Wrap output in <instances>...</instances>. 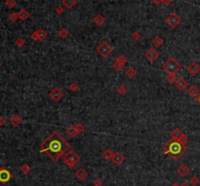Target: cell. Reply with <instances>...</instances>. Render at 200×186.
<instances>
[{
  "mask_svg": "<svg viewBox=\"0 0 200 186\" xmlns=\"http://www.w3.org/2000/svg\"><path fill=\"white\" fill-rule=\"evenodd\" d=\"M39 148L41 153L47 154L51 160L58 162L59 159L70 150V144L57 131H54L40 144Z\"/></svg>",
  "mask_w": 200,
  "mask_h": 186,
  "instance_id": "6da1fadb",
  "label": "cell"
},
{
  "mask_svg": "<svg viewBox=\"0 0 200 186\" xmlns=\"http://www.w3.org/2000/svg\"><path fill=\"white\" fill-rule=\"evenodd\" d=\"M162 150L165 154L170 155V157L173 161H177L181 158V156L183 153L186 152L188 150V146L183 145L179 140H169L167 143H165L162 147Z\"/></svg>",
  "mask_w": 200,
  "mask_h": 186,
  "instance_id": "7a4b0ae2",
  "label": "cell"
},
{
  "mask_svg": "<svg viewBox=\"0 0 200 186\" xmlns=\"http://www.w3.org/2000/svg\"><path fill=\"white\" fill-rule=\"evenodd\" d=\"M162 67H163V70L166 71L168 74H176L182 69V65L174 57H170L164 62Z\"/></svg>",
  "mask_w": 200,
  "mask_h": 186,
  "instance_id": "3957f363",
  "label": "cell"
},
{
  "mask_svg": "<svg viewBox=\"0 0 200 186\" xmlns=\"http://www.w3.org/2000/svg\"><path fill=\"white\" fill-rule=\"evenodd\" d=\"M81 158L74 150H68L65 155H63V162L68 168H73L76 166L77 163H79Z\"/></svg>",
  "mask_w": 200,
  "mask_h": 186,
  "instance_id": "277c9868",
  "label": "cell"
},
{
  "mask_svg": "<svg viewBox=\"0 0 200 186\" xmlns=\"http://www.w3.org/2000/svg\"><path fill=\"white\" fill-rule=\"evenodd\" d=\"M96 51H97V53L101 56V57L106 58H108V56L111 54V53H112L113 47L111 46L109 43H108L106 41H103L101 44L98 45Z\"/></svg>",
  "mask_w": 200,
  "mask_h": 186,
  "instance_id": "5b68a950",
  "label": "cell"
},
{
  "mask_svg": "<svg viewBox=\"0 0 200 186\" xmlns=\"http://www.w3.org/2000/svg\"><path fill=\"white\" fill-rule=\"evenodd\" d=\"M182 23V18L179 16L177 13H171L166 19V23L171 28H176L177 26Z\"/></svg>",
  "mask_w": 200,
  "mask_h": 186,
  "instance_id": "8992f818",
  "label": "cell"
},
{
  "mask_svg": "<svg viewBox=\"0 0 200 186\" xmlns=\"http://www.w3.org/2000/svg\"><path fill=\"white\" fill-rule=\"evenodd\" d=\"M49 97L53 100V102H59L63 97V92L60 89V88L55 87L54 89L49 93Z\"/></svg>",
  "mask_w": 200,
  "mask_h": 186,
  "instance_id": "52a82bcc",
  "label": "cell"
},
{
  "mask_svg": "<svg viewBox=\"0 0 200 186\" xmlns=\"http://www.w3.org/2000/svg\"><path fill=\"white\" fill-rule=\"evenodd\" d=\"M12 178V174L9 170L5 168H0V182L2 184H6Z\"/></svg>",
  "mask_w": 200,
  "mask_h": 186,
  "instance_id": "ba28073f",
  "label": "cell"
},
{
  "mask_svg": "<svg viewBox=\"0 0 200 186\" xmlns=\"http://www.w3.org/2000/svg\"><path fill=\"white\" fill-rule=\"evenodd\" d=\"M145 55H146V58L151 62H153L154 60H156L157 58L160 57L159 52L157 51V50H155V48H149L148 51L146 52Z\"/></svg>",
  "mask_w": 200,
  "mask_h": 186,
  "instance_id": "9c48e42d",
  "label": "cell"
},
{
  "mask_svg": "<svg viewBox=\"0 0 200 186\" xmlns=\"http://www.w3.org/2000/svg\"><path fill=\"white\" fill-rule=\"evenodd\" d=\"M186 70L191 76H195L200 72V65L197 62H190L186 67Z\"/></svg>",
  "mask_w": 200,
  "mask_h": 186,
  "instance_id": "30bf717a",
  "label": "cell"
},
{
  "mask_svg": "<svg viewBox=\"0 0 200 186\" xmlns=\"http://www.w3.org/2000/svg\"><path fill=\"white\" fill-rule=\"evenodd\" d=\"M111 161H112L113 164L116 165V166H120V165H122L124 163L125 157H124V155L121 152H116V153H114V155H113L112 159H111Z\"/></svg>",
  "mask_w": 200,
  "mask_h": 186,
  "instance_id": "8fae6325",
  "label": "cell"
},
{
  "mask_svg": "<svg viewBox=\"0 0 200 186\" xmlns=\"http://www.w3.org/2000/svg\"><path fill=\"white\" fill-rule=\"evenodd\" d=\"M188 95L191 97V99H195V97H197L200 95L198 87L195 86V85H191V86L188 89Z\"/></svg>",
  "mask_w": 200,
  "mask_h": 186,
  "instance_id": "7c38bea8",
  "label": "cell"
},
{
  "mask_svg": "<svg viewBox=\"0 0 200 186\" xmlns=\"http://www.w3.org/2000/svg\"><path fill=\"white\" fill-rule=\"evenodd\" d=\"M177 172H178V174L181 175V176H186V175L190 172V169H189L186 164H182L177 169Z\"/></svg>",
  "mask_w": 200,
  "mask_h": 186,
  "instance_id": "4fadbf2b",
  "label": "cell"
},
{
  "mask_svg": "<svg viewBox=\"0 0 200 186\" xmlns=\"http://www.w3.org/2000/svg\"><path fill=\"white\" fill-rule=\"evenodd\" d=\"M186 86H188V82H186L183 78H178L175 82V87L177 88L179 91L185 90Z\"/></svg>",
  "mask_w": 200,
  "mask_h": 186,
  "instance_id": "5bb4252c",
  "label": "cell"
},
{
  "mask_svg": "<svg viewBox=\"0 0 200 186\" xmlns=\"http://www.w3.org/2000/svg\"><path fill=\"white\" fill-rule=\"evenodd\" d=\"M183 135V132H182V130L179 129V128H176L173 130V132L170 134V137H171V139H174V140H180V139Z\"/></svg>",
  "mask_w": 200,
  "mask_h": 186,
  "instance_id": "9a60e30c",
  "label": "cell"
},
{
  "mask_svg": "<svg viewBox=\"0 0 200 186\" xmlns=\"http://www.w3.org/2000/svg\"><path fill=\"white\" fill-rule=\"evenodd\" d=\"M10 123H11L14 127H18V126H20L21 123H22V118H21L19 114H13V115L10 117Z\"/></svg>",
  "mask_w": 200,
  "mask_h": 186,
  "instance_id": "2e32d148",
  "label": "cell"
},
{
  "mask_svg": "<svg viewBox=\"0 0 200 186\" xmlns=\"http://www.w3.org/2000/svg\"><path fill=\"white\" fill-rule=\"evenodd\" d=\"M75 176L78 180H84L88 176V172L83 168H80L75 172Z\"/></svg>",
  "mask_w": 200,
  "mask_h": 186,
  "instance_id": "e0dca14e",
  "label": "cell"
},
{
  "mask_svg": "<svg viewBox=\"0 0 200 186\" xmlns=\"http://www.w3.org/2000/svg\"><path fill=\"white\" fill-rule=\"evenodd\" d=\"M93 22H94V23H96V25L102 26L103 23H106V18L103 17V15L98 14V15H96L94 18H93Z\"/></svg>",
  "mask_w": 200,
  "mask_h": 186,
  "instance_id": "ac0fdd59",
  "label": "cell"
},
{
  "mask_svg": "<svg viewBox=\"0 0 200 186\" xmlns=\"http://www.w3.org/2000/svg\"><path fill=\"white\" fill-rule=\"evenodd\" d=\"M163 43H164L163 38L159 35H156L155 37H153V39L151 40V44H152V46L155 48L160 47L161 45H163Z\"/></svg>",
  "mask_w": 200,
  "mask_h": 186,
  "instance_id": "d6986e66",
  "label": "cell"
},
{
  "mask_svg": "<svg viewBox=\"0 0 200 186\" xmlns=\"http://www.w3.org/2000/svg\"><path fill=\"white\" fill-rule=\"evenodd\" d=\"M29 16H30L29 12L26 9H25V8L21 9L20 12H19V18H20V20L23 21V22H25V21L28 20V19L29 18Z\"/></svg>",
  "mask_w": 200,
  "mask_h": 186,
  "instance_id": "ffe728a7",
  "label": "cell"
},
{
  "mask_svg": "<svg viewBox=\"0 0 200 186\" xmlns=\"http://www.w3.org/2000/svg\"><path fill=\"white\" fill-rule=\"evenodd\" d=\"M125 74H126V76L128 77V78L133 79V78H135V77L137 76V70H136L134 67L130 66V67H128L126 69V71H125Z\"/></svg>",
  "mask_w": 200,
  "mask_h": 186,
  "instance_id": "44dd1931",
  "label": "cell"
},
{
  "mask_svg": "<svg viewBox=\"0 0 200 186\" xmlns=\"http://www.w3.org/2000/svg\"><path fill=\"white\" fill-rule=\"evenodd\" d=\"M77 3V0H63V5L66 9L70 10L75 6Z\"/></svg>",
  "mask_w": 200,
  "mask_h": 186,
  "instance_id": "7402d4cb",
  "label": "cell"
},
{
  "mask_svg": "<svg viewBox=\"0 0 200 186\" xmlns=\"http://www.w3.org/2000/svg\"><path fill=\"white\" fill-rule=\"evenodd\" d=\"M66 134H68L70 137H75L77 135H79L78 131L75 128V126H70L69 128L66 129Z\"/></svg>",
  "mask_w": 200,
  "mask_h": 186,
  "instance_id": "603a6c76",
  "label": "cell"
},
{
  "mask_svg": "<svg viewBox=\"0 0 200 186\" xmlns=\"http://www.w3.org/2000/svg\"><path fill=\"white\" fill-rule=\"evenodd\" d=\"M113 155H114V153H113L110 149H108H108H106L105 151H103V154H102L103 158L105 159V160H106V161H110L111 159H112Z\"/></svg>",
  "mask_w": 200,
  "mask_h": 186,
  "instance_id": "cb8c5ba5",
  "label": "cell"
},
{
  "mask_svg": "<svg viewBox=\"0 0 200 186\" xmlns=\"http://www.w3.org/2000/svg\"><path fill=\"white\" fill-rule=\"evenodd\" d=\"M36 32H37V34H38L39 41H43L44 39H46V37H47V35H48L47 31L45 30L44 28H42V27H40V28L37 29Z\"/></svg>",
  "mask_w": 200,
  "mask_h": 186,
  "instance_id": "d4e9b609",
  "label": "cell"
},
{
  "mask_svg": "<svg viewBox=\"0 0 200 186\" xmlns=\"http://www.w3.org/2000/svg\"><path fill=\"white\" fill-rule=\"evenodd\" d=\"M58 35L60 36L62 39H65L68 36V30L66 27H62L60 30L58 31Z\"/></svg>",
  "mask_w": 200,
  "mask_h": 186,
  "instance_id": "484cf974",
  "label": "cell"
},
{
  "mask_svg": "<svg viewBox=\"0 0 200 186\" xmlns=\"http://www.w3.org/2000/svg\"><path fill=\"white\" fill-rule=\"evenodd\" d=\"M128 92V88L125 86V85H119L118 88H117V93L120 95H126Z\"/></svg>",
  "mask_w": 200,
  "mask_h": 186,
  "instance_id": "4316f807",
  "label": "cell"
},
{
  "mask_svg": "<svg viewBox=\"0 0 200 186\" xmlns=\"http://www.w3.org/2000/svg\"><path fill=\"white\" fill-rule=\"evenodd\" d=\"M21 172H23V174H28L29 172H31V168H30V166L28 164H23L22 167H21Z\"/></svg>",
  "mask_w": 200,
  "mask_h": 186,
  "instance_id": "83f0119b",
  "label": "cell"
},
{
  "mask_svg": "<svg viewBox=\"0 0 200 186\" xmlns=\"http://www.w3.org/2000/svg\"><path fill=\"white\" fill-rule=\"evenodd\" d=\"M8 19H9V21H11L12 23H16L18 20H20V18H19V13L12 12L11 14L8 16Z\"/></svg>",
  "mask_w": 200,
  "mask_h": 186,
  "instance_id": "f1b7e54d",
  "label": "cell"
},
{
  "mask_svg": "<svg viewBox=\"0 0 200 186\" xmlns=\"http://www.w3.org/2000/svg\"><path fill=\"white\" fill-rule=\"evenodd\" d=\"M116 62H119V63H121L122 65H125L127 63V62H128V60H127V58L125 57L124 55H119L118 57L116 58Z\"/></svg>",
  "mask_w": 200,
  "mask_h": 186,
  "instance_id": "f546056e",
  "label": "cell"
},
{
  "mask_svg": "<svg viewBox=\"0 0 200 186\" xmlns=\"http://www.w3.org/2000/svg\"><path fill=\"white\" fill-rule=\"evenodd\" d=\"M177 77H176L175 74H168L167 77H166V80L168 83H170V84H175V82L176 80H177Z\"/></svg>",
  "mask_w": 200,
  "mask_h": 186,
  "instance_id": "4dcf8cb0",
  "label": "cell"
},
{
  "mask_svg": "<svg viewBox=\"0 0 200 186\" xmlns=\"http://www.w3.org/2000/svg\"><path fill=\"white\" fill-rule=\"evenodd\" d=\"M5 5L10 9H13L17 5V1L16 0H5Z\"/></svg>",
  "mask_w": 200,
  "mask_h": 186,
  "instance_id": "1f68e13d",
  "label": "cell"
},
{
  "mask_svg": "<svg viewBox=\"0 0 200 186\" xmlns=\"http://www.w3.org/2000/svg\"><path fill=\"white\" fill-rule=\"evenodd\" d=\"M25 44H26V41L23 40L22 37H19V38L16 39V41H15V45L17 47H19V48L23 47V46H25Z\"/></svg>",
  "mask_w": 200,
  "mask_h": 186,
  "instance_id": "d6a6232c",
  "label": "cell"
},
{
  "mask_svg": "<svg viewBox=\"0 0 200 186\" xmlns=\"http://www.w3.org/2000/svg\"><path fill=\"white\" fill-rule=\"evenodd\" d=\"M68 90L71 92H77L79 90V85L76 83V82H72L70 83V85L68 86Z\"/></svg>",
  "mask_w": 200,
  "mask_h": 186,
  "instance_id": "836d02e7",
  "label": "cell"
},
{
  "mask_svg": "<svg viewBox=\"0 0 200 186\" xmlns=\"http://www.w3.org/2000/svg\"><path fill=\"white\" fill-rule=\"evenodd\" d=\"M200 182V180L199 178L197 176H195V175H193L192 177H191L190 179H189V184L190 185H192V186H196V185H198V183Z\"/></svg>",
  "mask_w": 200,
  "mask_h": 186,
  "instance_id": "e575fe53",
  "label": "cell"
},
{
  "mask_svg": "<svg viewBox=\"0 0 200 186\" xmlns=\"http://www.w3.org/2000/svg\"><path fill=\"white\" fill-rule=\"evenodd\" d=\"M123 67H124V65H122L121 63L117 62L116 60L112 63V68H113L114 70H116V71H121Z\"/></svg>",
  "mask_w": 200,
  "mask_h": 186,
  "instance_id": "d590c367",
  "label": "cell"
},
{
  "mask_svg": "<svg viewBox=\"0 0 200 186\" xmlns=\"http://www.w3.org/2000/svg\"><path fill=\"white\" fill-rule=\"evenodd\" d=\"M141 37H142V35H141V33L139 31H134L132 33V39H134L135 41H139L141 39Z\"/></svg>",
  "mask_w": 200,
  "mask_h": 186,
  "instance_id": "8d00e7d4",
  "label": "cell"
},
{
  "mask_svg": "<svg viewBox=\"0 0 200 186\" xmlns=\"http://www.w3.org/2000/svg\"><path fill=\"white\" fill-rule=\"evenodd\" d=\"M74 126H75V128L77 129V131H78L79 134H81V132H84L85 128H84V126L81 123H77L76 125H74Z\"/></svg>",
  "mask_w": 200,
  "mask_h": 186,
  "instance_id": "74e56055",
  "label": "cell"
},
{
  "mask_svg": "<svg viewBox=\"0 0 200 186\" xmlns=\"http://www.w3.org/2000/svg\"><path fill=\"white\" fill-rule=\"evenodd\" d=\"M63 11H65V8H63V6H58V7H56L55 8V13L56 14H58V15H62Z\"/></svg>",
  "mask_w": 200,
  "mask_h": 186,
  "instance_id": "f35d334b",
  "label": "cell"
},
{
  "mask_svg": "<svg viewBox=\"0 0 200 186\" xmlns=\"http://www.w3.org/2000/svg\"><path fill=\"white\" fill-rule=\"evenodd\" d=\"M179 141H180L181 143H183V145H186V143L188 142V137H186V135L185 134H183V135L182 137H181V139H180V140H179Z\"/></svg>",
  "mask_w": 200,
  "mask_h": 186,
  "instance_id": "ab89813d",
  "label": "cell"
},
{
  "mask_svg": "<svg viewBox=\"0 0 200 186\" xmlns=\"http://www.w3.org/2000/svg\"><path fill=\"white\" fill-rule=\"evenodd\" d=\"M30 38L32 39L33 41H38L39 38H38V34H37L36 31H34V32H32L30 34Z\"/></svg>",
  "mask_w": 200,
  "mask_h": 186,
  "instance_id": "60d3db41",
  "label": "cell"
},
{
  "mask_svg": "<svg viewBox=\"0 0 200 186\" xmlns=\"http://www.w3.org/2000/svg\"><path fill=\"white\" fill-rule=\"evenodd\" d=\"M93 185H94V186H103V182L101 179L97 178V179L94 180V182H93Z\"/></svg>",
  "mask_w": 200,
  "mask_h": 186,
  "instance_id": "b9f144b4",
  "label": "cell"
},
{
  "mask_svg": "<svg viewBox=\"0 0 200 186\" xmlns=\"http://www.w3.org/2000/svg\"><path fill=\"white\" fill-rule=\"evenodd\" d=\"M173 1H174V0H162V3H163L165 6H169Z\"/></svg>",
  "mask_w": 200,
  "mask_h": 186,
  "instance_id": "7bdbcfd3",
  "label": "cell"
},
{
  "mask_svg": "<svg viewBox=\"0 0 200 186\" xmlns=\"http://www.w3.org/2000/svg\"><path fill=\"white\" fill-rule=\"evenodd\" d=\"M6 124V120H5L4 117H0V127H3Z\"/></svg>",
  "mask_w": 200,
  "mask_h": 186,
  "instance_id": "ee69618b",
  "label": "cell"
},
{
  "mask_svg": "<svg viewBox=\"0 0 200 186\" xmlns=\"http://www.w3.org/2000/svg\"><path fill=\"white\" fill-rule=\"evenodd\" d=\"M151 2L154 5H159L160 3H162V0H151Z\"/></svg>",
  "mask_w": 200,
  "mask_h": 186,
  "instance_id": "f6af8a7d",
  "label": "cell"
},
{
  "mask_svg": "<svg viewBox=\"0 0 200 186\" xmlns=\"http://www.w3.org/2000/svg\"><path fill=\"white\" fill-rule=\"evenodd\" d=\"M181 186H189V184H188V182H186V181H185V182H183L182 184H181Z\"/></svg>",
  "mask_w": 200,
  "mask_h": 186,
  "instance_id": "bcb514c9",
  "label": "cell"
},
{
  "mask_svg": "<svg viewBox=\"0 0 200 186\" xmlns=\"http://www.w3.org/2000/svg\"><path fill=\"white\" fill-rule=\"evenodd\" d=\"M197 102H198L199 104H200V95H198V97H197Z\"/></svg>",
  "mask_w": 200,
  "mask_h": 186,
  "instance_id": "7dc6e473",
  "label": "cell"
},
{
  "mask_svg": "<svg viewBox=\"0 0 200 186\" xmlns=\"http://www.w3.org/2000/svg\"><path fill=\"white\" fill-rule=\"evenodd\" d=\"M171 186H181L180 184H178V183H173Z\"/></svg>",
  "mask_w": 200,
  "mask_h": 186,
  "instance_id": "c3c4849f",
  "label": "cell"
},
{
  "mask_svg": "<svg viewBox=\"0 0 200 186\" xmlns=\"http://www.w3.org/2000/svg\"><path fill=\"white\" fill-rule=\"evenodd\" d=\"M0 68H1V62H0Z\"/></svg>",
  "mask_w": 200,
  "mask_h": 186,
  "instance_id": "681fc988",
  "label": "cell"
}]
</instances>
